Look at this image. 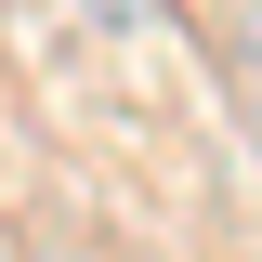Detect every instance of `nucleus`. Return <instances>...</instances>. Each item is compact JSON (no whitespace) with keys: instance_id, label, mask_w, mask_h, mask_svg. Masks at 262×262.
<instances>
[{"instance_id":"nucleus-1","label":"nucleus","mask_w":262,"mask_h":262,"mask_svg":"<svg viewBox=\"0 0 262 262\" xmlns=\"http://www.w3.org/2000/svg\"><path fill=\"white\" fill-rule=\"evenodd\" d=\"M79 27H105V39H131V27H158V0H66Z\"/></svg>"}]
</instances>
